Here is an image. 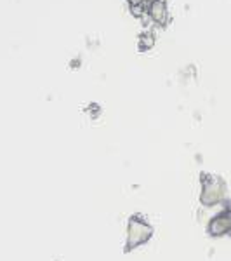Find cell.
Here are the masks:
<instances>
[{
	"label": "cell",
	"instance_id": "1",
	"mask_svg": "<svg viewBox=\"0 0 231 261\" xmlns=\"http://www.w3.org/2000/svg\"><path fill=\"white\" fill-rule=\"evenodd\" d=\"M228 190L226 183L217 176H205L201 178V192H200V204L204 207H214L226 200Z\"/></svg>",
	"mask_w": 231,
	"mask_h": 261
},
{
	"label": "cell",
	"instance_id": "2",
	"mask_svg": "<svg viewBox=\"0 0 231 261\" xmlns=\"http://www.w3.org/2000/svg\"><path fill=\"white\" fill-rule=\"evenodd\" d=\"M153 237V226L139 216H132L127 225V239H125V251H132L145 246Z\"/></svg>",
	"mask_w": 231,
	"mask_h": 261
},
{
	"label": "cell",
	"instance_id": "4",
	"mask_svg": "<svg viewBox=\"0 0 231 261\" xmlns=\"http://www.w3.org/2000/svg\"><path fill=\"white\" fill-rule=\"evenodd\" d=\"M146 12L155 23H165L167 19V6L163 0H151L146 7Z\"/></svg>",
	"mask_w": 231,
	"mask_h": 261
},
{
	"label": "cell",
	"instance_id": "5",
	"mask_svg": "<svg viewBox=\"0 0 231 261\" xmlns=\"http://www.w3.org/2000/svg\"><path fill=\"white\" fill-rule=\"evenodd\" d=\"M150 2L151 0H129V4H131L134 9H139V11H142V9L146 11V7H148Z\"/></svg>",
	"mask_w": 231,
	"mask_h": 261
},
{
	"label": "cell",
	"instance_id": "3",
	"mask_svg": "<svg viewBox=\"0 0 231 261\" xmlns=\"http://www.w3.org/2000/svg\"><path fill=\"white\" fill-rule=\"evenodd\" d=\"M207 231L211 237H224L231 231V207H224L221 213L211 218L207 225Z\"/></svg>",
	"mask_w": 231,
	"mask_h": 261
}]
</instances>
